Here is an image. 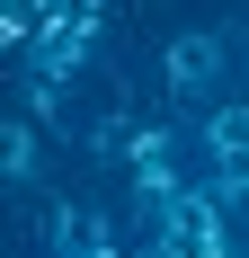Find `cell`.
Wrapping results in <instances>:
<instances>
[{
  "mask_svg": "<svg viewBox=\"0 0 249 258\" xmlns=\"http://www.w3.org/2000/svg\"><path fill=\"white\" fill-rule=\"evenodd\" d=\"M223 62H231V36H214V27H187V36L160 45V80H169L178 98H205L223 80Z\"/></svg>",
  "mask_w": 249,
  "mask_h": 258,
  "instance_id": "cell-1",
  "label": "cell"
},
{
  "mask_svg": "<svg viewBox=\"0 0 249 258\" xmlns=\"http://www.w3.org/2000/svg\"><path fill=\"white\" fill-rule=\"evenodd\" d=\"M196 143H205V160H240V152H249V98H223V107H205Z\"/></svg>",
  "mask_w": 249,
  "mask_h": 258,
  "instance_id": "cell-2",
  "label": "cell"
},
{
  "mask_svg": "<svg viewBox=\"0 0 249 258\" xmlns=\"http://www.w3.org/2000/svg\"><path fill=\"white\" fill-rule=\"evenodd\" d=\"M36 160H45V125L18 107V116L0 125V169H9V187H27V178H36Z\"/></svg>",
  "mask_w": 249,
  "mask_h": 258,
  "instance_id": "cell-3",
  "label": "cell"
},
{
  "mask_svg": "<svg viewBox=\"0 0 249 258\" xmlns=\"http://www.w3.org/2000/svg\"><path fill=\"white\" fill-rule=\"evenodd\" d=\"M134 134H143V116H134V107H107L80 143H89V160H125V152H134Z\"/></svg>",
  "mask_w": 249,
  "mask_h": 258,
  "instance_id": "cell-4",
  "label": "cell"
}]
</instances>
